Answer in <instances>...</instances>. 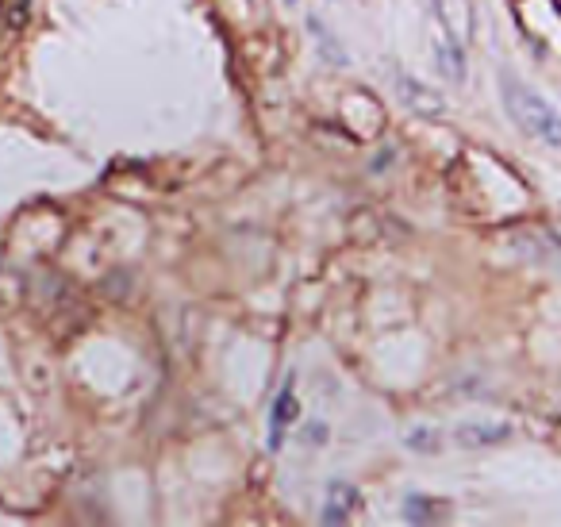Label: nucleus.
Instances as JSON below:
<instances>
[{
  "instance_id": "obj_11",
  "label": "nucleus",
  "mask_w": 561,
  "mask_h": 527,
  "mask_svg": "<svg viewBox=\"0 0 561 527\" xmlns=\"http://www.w3.org/2000/svg\"><path fill=\"white\" fill-rule=\"evenodd\" d=\"M27 8H31V0H8V27L12 31H20L27 24Z\"/></svg>"
},
{
  "instance_id": "obj_5",
  "label": "nucleus",
  "mask_w": 561,
  "mask_h": 527,
  "mask_svg": "<svg viewBox=\"0 0 561 527\" xmlns=\"http://www.w3.org/2000/svg\"><path fill=\"white\" fill-rule=\"evenodd\" d=\"M519 251L523 262H535V266H558L561 270V243L546 231H527L519 235Z\"/></svg>"
},
{
  "instance_id": "obj_6",
  "label": "nucleus",
  "mask_w": 561,
  "mask_h": 527,
  "mask_svg": "<svg viewBox=\"0 0 561 527\" xmlns=\"http://www.w3.org/2000/svg\"><path fill=\"white\" fill-rule=\"evenodd\" d=\"M435 62H439L442 77H450L454 85H462L465 81V47L458 35H450L446 27H442L439 43H435Z\"/></svg>"
},
{
  "instance_id": "obj_1",
  "label": "nucleus",
  "mask_w": 561,
  "mask_h": 527,
  "mask_svg": "<svg viewBox=\"0 0 561 527\" xmlns=\"http://www.w3.org/2000/svg\"><path fill=\"white\" fill-rule=\"evenodd\" d=\"M500 97H504L508 116L531 139L546 143V147H561V116L550 108L546 97H538L535 89H527L515 74H500Z\"/></svg>"
},
{
  "instance_id": "obj_10",
  "label": "nucleus",
  "mask_w": 561,
  "mask_h": 527,
  "mask_svg": "<svg viewBox=\"0 0 561 527\" xmlns=\"http://www.w3.org/2000/svg\"><path fill=\"white\" fill-rule=\"evenodd\" d=\"M404 443L419 454H435L442 447V435L435 431V427H412V431L404 435Z\"/></svg>"
},
{
  "instance_id": "obj_12",
  "label": "nucleus",
  "mask_w": 561,
  "mask_h": 527,
  "mask_svg": "<svg viewBox=\"0 0 561 527\" xmlns=\"http://www.w3.org/2000/svg\"><path fill=\"white\" fill-rule=\"evenodd\" d=\"M285 4H289V8H296V4H300V0H285Z\"/></svg>"
},
{
  "instance_id": "obj_8",
  "label": "nucleus",
  "mask_w": 561,
  "mask_h": 527,
  "mask_svg": "<svg viewBox=\"0 0 561 527\" xmlns=\"http://www.w3.org/2000/svg\"><path fill=\"white\" fill-rule=\"evenodd\" d=\"M296 416H300V401L293 397V389H285V393L277 397V404H273V420H269V427H273V435H269L273 451L281 447V431H285V424H293Z\"/></svg>"
},
{
  "instance_id": "obj_9",
  "label": "nucleus",
  "mask_w": 561,
  "mask_h": 527,
  "mask_svg": "<svg viewBox=\"0 0 561 527\" xmlns=\"http://www.w3.org/2000/svg\"><path fill=\"white\" fill-rule=\"evenodd\" d=\"M442 508H446V504L435 501V497L412 493V497L404 501V520H408V524H435V520H442Z\"/></svg>"
},
{
  "instance_id": "obj_7",
  "label": "nucleus",
  "mask_w": 561,
  "mask_h": 527,
  "mask_svg": "<svg viewBox=\"0 0 561 527\" xmlns=\"http://www.w3.org/2000/svg\"><path fill=\"white\" fill-rule=\"evenodd\" d=\"M512 435V427L508 424H462L454 431V439H458V447H496V443H504Z\"/></svg>"
},
{
  "instance_id": "obj_3",
  "label": "nucleus",
  "mask_w": 561,
  "mask_h": 527,
  "mask_svg": "<svg viewBox=\"0 0 561 527\" xmlns=\"http://www.w3.org/2000/svg\"><path fill=\"white\" fill-rule=\"evenodd\" d=\"M358 508V489L350 481H331L327 485V501H323V524H346Z\"/></svg>"
},
{
  "instance_id": "obj_2",
  "label": "nucleus",
  "mask_w": 561,
  "mask_h": 527,
  "mask_svg": "<svg viewBox=\"0 0 561 527\" xmlns=\"http://www.w3.org/2000/svg\"><path fill=\"white\" fill-rule=\"evenodd\" d=\"M392 89H396L400 104H404L408 112H415V116H423V120H442V116H446V101H442L431 85H423L419 77L396 74L392 77Z\"/></svg>"
},
{
  "instance_id": "obj_4",
  "label": "nucleus",
  "mask_w": 561,
  "mask_h": 527,
  "mask_svg": "<svg viewBox=\"0 0 561 527\" xmlns=\"http://www.w3.org/2000/svg\"><path fill=\"white\" fill-rule=\"evenodd\" d=\"M304 27H308V35L316 39V51H319V58L327 62V66H335V70H346L350 66V54L342 51V39L331 31V27L323 24L319 16H308L304 20Z\"/></svg>"
}]
</instances>
